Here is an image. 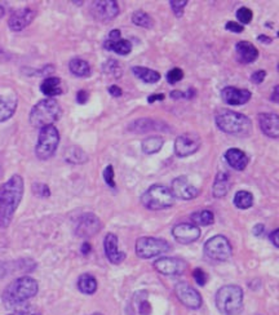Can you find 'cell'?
<instances>
[{
	"label": "cell",
	"mask_w": 279,
	"mask_h": 315,
	"mask_svg": "<svg viewBox=\"0 0 279 315\" xmlns=\"http://www.w3.org/2000/svg\"><path fill=\"white\" fill-rule=\"evenodd\" d=\"M92 315H104V314H100V312H95V314H92Z\"/></svg>",
	"instance_id": "91938a15"
},
{
	"label": "cell",
	"mask_w": 279,
	"mask_h": 315,
	"mask_svg": "<svg viewBox=\"0 0 279 315\" xmlns=\"http://www.w3.org/2000/svg\"><path fill=\"white\" fill-rule=\"evenodd\" d=\"M274 91H275V93H274V95H273L271 100H273V101H275V102H278V86H275Z\"/></svg>",
	"instance_id": "6f0895ef"
},
{
	"label": "cell",
	"mask_w": 279,
	"mask_h": 315,
	"mask_svg": "<svg viewBox=\"0 0 279 315\" xmlns=\"http://www.w3.org/2000/svg\"><path fill=\"white\" fill-rule=\"evenodd\" d=\"M65 159L68 163H74V164H82L86 163L88 161V155L78 146H72L68 147L65 152Z\"/></svg>",
	"instance_id": "1f68e13d"
},
{
	"label": "cell",
	"mask_w": 279,
	"mask_h": 315,
	"mask_svg": "<svg viewBox=\"0 0 279 315\" xmlns=\"http://www.w3.org/2000/svg\"><path fill=\"white\" fill-rule=\"evenodd\" d=\"M193 278L194 280H195L199 285H202V287L205 285V283H207L208 280L207 274H205L202 269H195V270L193 271Z\"/></svg>",
	"instance_id": "60d3db41"
},
{
	"label": "cell",
	"mask_w": 279,
	"mask_h": 315,
	"mask_svg": "<svg viewBox=\"0 0 279 315\" xmlns=\"http://www.w3.org/2000/svg\"><path fill=\"white\" fill-rule=\"evenodd\" d=\"M171 97L178 100V98H186V93L181 92V91H172L171 92Z\"/></svg>",
	"instance_id": "816d5d0a"
},
{
	"label": "cell",
	"mask_w": 279,
	"mask_h": 315,
	"mask_svg": "<svg viewBox=\"0 0 279 315\" xmlns=\"http://www.w3.org/2000/svg\"><path fill=\"white\" fill-rule=\"evenodd\" d=\"M163 143L164 140L162 137H158V136H153V137H148L145 140L141 142V147H143V151L145 154H155L158 152L159 150L163 147Z\"/></svg>",
	"instance_id": "4dcf8cb0"
},
{
	"label": "cell",
	"mask_w": 279,
	"mask_h": 315,
	"mask_svg": "<svg viewBox=\"0 0 279 315\" xmlns=\"http://www.w3.org/2000/svg\"><path fill=\"white\" fill-rule=\"evenodd\" d=\"M225 29L228 31H232V33H242V31L244 30V26H242V25L237 24V22H233V21H229L228 24H226Z\"/></svg>",
	"instance_id": "f6af8a7d"
},
{
	"label": "cell",
	"mask_w": 279,
	"mask_h": 315,
	"mask_svg": "<svg viewBox=\"0 0 279 315\" xmlns=\"http://www.w3.org/2000/svg\"><path fill=\"white\" fill-rule=\"evenodd\" d=\"M77 101H78V104H82V105L86 104V102L88 101V92L84 90L79 91V92L77 93Z\"/></svg>",
	"instance_id": "7dc6e473"
},
{
	"label": "cell",
	"mask_w": 279,
	"mask_h": 315,
	"mask_svg": "<svg viewBox=\"0 0 279 315\" xmlns=\"http://www.w3.org/2000/svg\"><path fill=\"white\" fill-rule=\"evenodd\" d=\"M243 289L239 285L228 284L216 293V306L224 315H239L243 310Z\"/></svg>",
	"instance_id": "3957f363"
},
{
	"label": "cell",
	"mask_w": 279,
	"mask_h": 315,
	"mask_svg": "<svg viewBox=\"0 0 279 315\" xmlns=\"http://www.w3.org/2000/svg\"><path fill=\"white\" fill-rule=\"evenodd\" d=\"M257 40L260 43H264V44H270V43H271V39L269 38V36H267V35H258Z\"/></svg>",
	"instance_id": "11a10c76"
},
{
	"label": "cell",
	"mask_w": 279,
	"mask_h": 315,
	"mask_svg": "<svg viewBox=\"0 0 279 315\" xmlns=\"http://www.w3.org/2000/svg\"><path fill=\"white\" fill-rule=\"evenodd\" d=\"M278 237H279V231H278V230H275V231H273V232H271V234H270V241L273 242V244H275V247H278V246H279Z\"/></svg>",
	"instance_id": "f5cc1de1"
},
{
	"label": "cell",
	"mask_w": 279,
	"mask_h": 315,
	"mask_svg": "<svg viewBox=\"0 0 279 315\" xmlns=\"http://www.w3.org/2000/svg\"><path fill=\"white\" fill-rule=\"evenodd\" d=\"M163 100H164V95H163V93H161V95L149 96L148 102H149V104H153V102H155V101H163Z\"/></svg>",
	"instance_id": "681fc988"
},
{
	"label": "cell",
	"mask_w": 279,
	"mask_h": 315,
	"mask_svg": "<svg viewBox=\"0 0 279 315\" xmlns=\"http://www.w3.org/2000/svg\"><path fill=\"white\" fill-rule=\"evenodd\" d=\"M265 76H266V71H264V70H260V71L253 72L252 76H251V82H252L253 84H261L262 82H264Z\"/></svg>",
	"instance_id": "ee69618b"
},
{
	"label": "cell",
	"mask_w": 279,
	"mask_h": 315,
	"mask_svg": "<svg viewBox=\"0 0 279 315\" xmlns=\"http://www.w3.org/2000/svg\"><path fill=\"white\" fill-rule=\"evenodd\" d=\"M171 250L169 244L164 239L143 237L136 242V253L140 259H153Z\"/></svg>",
	"instance_id": "ba28073f"
},
{
	"label": "cell",
	"mask_w": 279,
	"mask_h": 315,
	"mask_svg": "<svg viewBox=\"0 0 279 315\" xmlns=\"http://www.w3.org/2000/svg\"><path fill=\"white\" fill-rule=\"evenodd\" d=\"M191 221H193V225H202V226H207L214 223L215 216L211 211H199V212H194L190 216Z\"/></svg>",
	"instance_id": "836d02e7"
},
{
	"label": "cell",
	"mask_w": 279,
	"mask_h": 315,
	"mask_svg": "<svg viewBox=\"0 0 279 315\" xmlns=\"http://www.w3.org/2000/svg\"><path fill=\"white\" fill-rule=\"evenodd\" d=\"M216 124L221 131L233 136H247L252 129V123L248 116L232 110H224L217 114Z\"/></svg>",
	"instance_id": "5b68a950"
},
{
	"label": "cell",
	"mask_w": 279,
	"mask_h": 315,
	"mask_svg": "<svg viewBox=\"0 0 279 315\" xmlns=\"http://www.w3.org/2000/svg\"><path fill=\"white\" fill-rule=\"evenodd\" d=\"M168 128L164 123H159V122H155L153 119H138V120H134L131 125H129V131H133V132H140V133H143V132H149V131H161V128Z\"/></svg>",
	"instance_id": "d4e9b609"
},
{
	"label": "cell",
	"mask_w": 279,
	"mask_h": 315,
	"mask_svg": "<svg viewBox=\"0 0 279 315\" xmlns=\"http://www.w3.org/2000/svg\"><path fill=\"white\" fill-rule=\"evenodd\" d=\"M235 56L241 63H252L257 60L258 51L257 48L250 42H238L235 44Z\"/></svg>",
	"instance_id": "44dd1931"
},
{
	"label": "cell",
	"mask_w": 279,
	"mask_h": 315,
	"mask_svg": "<svg viewBox=\"0 0 279 315\" xmlns=\"http://www.w3.org/2000/svg\"><path fill=\"white\" fill-rule=\"evenodd\" d=\"M9 315H21V314H18V312H16V314H9Z\"/></svg>",
	"instance_id": "94428289"
},
{
	"label": "cell",
	"mask_w": 279,
	"mask_h": 315,
	"mask_svg": "<svg viewBox=\"0 0 279 315\" xmlns=\"http://www.w3.org/2000/svg\"><path fill=\"white\" fill-rule=\"evenodd\" d=\"M104 179L106 181V184L110 186V188H115V181H114V168L113 166H107L104 171Z\"/></svg>",
	"instance_id": "ab89813d"
},
{
	"label": "cell",
	"mask_w": 279,
	"mask_h": 315,
	"mask_svg": "<svg viewBox=\"0 0 279 315\" xmlns=\"http://www.w3.org/2000/svg\"><path fill=\"white\" fill-rule=\"evenodd\" d=\"M258 125L260 129L267 137L276 140L279 136V118L276 114L273 113H262L258 114Z\"/></svg>",
	"instance_id": "d6986e66"
},
{
	"label": "cell",
	"mask_w": 279,
	"mask_h": 315,
	"mask_svg": "<svg viewBox=\"0 0 279 315\" xmlns=\"http://www.w3.org/2000/svg\"><path fill=\"white\" fill-rule=\"evenodd\" d=\"M187 2L186 0H171L169 2V6L172 8L173 13H175L176 17H182L184 16V9L186 7Z\"/></svg>",
	"instance_id": "74e56055"
},
{
	"label": "cell",
	"mask_w": 279,
	"mask_h": 315,
	"mask_svg": "<svg viewBox=\"0 0 279 315\" xmlns=\"http://www.w3.org/2000/svg\"><path fill=\"white\" fill-rule=\"evenodd\" d=\"M132 72L138 77L140 81L145 82L148 84H154L157 82L161 81V74L155 70H150L148 67H144V66H134L132 68Z\"/></svg>",
	"instance_id": "83f0119b"
},
{
	"label": "cell",
	"mask_w": 279,
	"mask_h": 315,
	"mask_svg": "<svg viewBox=\"0 0 279 315\" xmlns=\"http://www.w3.org/2000/svg\"><path fill=\"white\" fill-rule=\"evenodd\" d=\"M40 91L43 95L47 97L52 98L59 96L62 93V88H61V79L57 76H48L40 84Z\"/></svg>",
	"instance_id": "cb8c5ba5"
},
{
	"label": "cell",
	"mask_w": 279,
	"mask_h": 315,
	"mask_svg": "<svg viewBox=\"0 0 279 315\" xmlns=\"http://www.w3.org/2000/svg\"><path fill=\"white\" fill-rule=\"evenodd\" d=\"M24 196V179L12 176L0 186V227H8Z\"/></svg>",
	"instance_id": "6da1fadb"
},
{
	"label": "cell",
	"mask_w": 279,
	"mask_h": 315,
	"mask_svg": "<svg viewBox=\"0 0 279 315\" xmlns=\"http://www.w3.org/2000/svg\"><path fill=\"white\" fill-rule=\"evenodd\" d=\"M34 18H35V12L31 8L17 9L9 17L8 26L12 31H21L34 21Z\"/></svg>",
	"instance_id": "2e32d148"
},
{
	"label": "cell",
	"mask_w": 279,
	"mask_h": 315,
	"mask_svg": "<svg viewBox=\"0 0 279 315\" xmlns=\"http://www.w3.org/2000/svg\"><path fill=\"white\" fill-rule=\"evenodd\" d=\"M118 39H120V31L119 30L110 31V34H109V40H118Z\"/></svg>",
	"instance_id": "db71d44e"
},
{
	"label": "cell",
	"mask_w": 279,
	"mask_h": 315,
	"mask_svg": "<svg viewBox=\"0 0 279 315\" xmlns=\"http://www.w3.org/2000/svg\"><path fill=\"white\" fill-rule=\"evenodd\" d=\"M59 143V133L54 125L40 128L38 143L35 146V154L40 161H47L56 152Z\"/></svg>",
	"instance_id": "52a82bcc"
},
{
	"label": "cell",
	"mask_w": 279,
	"mask_h": 315,
	"mask_svg": "<svg viewBox=\"0 0 279 315\" xmlns=\"http://www.w3.org/2000/svg\"><path fill=\"white\" fill-rule=\"evenodd\" d=\"M22 305H24V303H22ZM18 314H21V315H40V312H39L36 309H34L31 305H24V307H21V309L18 310Z\"/></svg>",
	"instance_id": "bcb514c9"
},
{
	"label": "cell",
	"mask_w": 279,
	"mask_h": 315,
	"mask_svg": "<svg viewBox=\"0 0 279 315\" xmlns=\"http://www.w3.org/2000/svg\"><path fill=\"white\" fill-rule=\"evenodd\" d=\"M175 293L176 297L178 298V301L185 305L189 309H199L202 306L203 300L202 296L196 291L194 287H191L189 283L186 282H180L176 284L175 287Z\"/></svg>",
	"instance_id": "30bf717a"
},
{
	"label": "cell",
	"mask_w": 279,
	"mask_h": 315,
	"mask_svg": "<svg viewBox=\"0 0 279 315\" xmlns=\"http://www.w3.org/2000/svg\"><path fill=\"white\" fill-rule=\"evenodd\" d=\"M104 45L107 51H114L116 54H120V56H127L132 51L131 42L122 38L118 39V40H109L107 39Z\"/></svg>",
	"instance_id": "484cf974"
},
{
	"label": "cell",
	"mask_w": 279,
	"mask_h": 315,
	"mask_svg": "<svg viewBox=\"0 0 279 315\" xmlns=\"http://www.w3.org/2000/svg\"><path fill=\"white\" fill-rule=\"evenodd\" d=\"M91 250H92V248H91V244H89L88 242L83 243V246H82V253H83V255H88V253L91 252Z\"/></svg>",
	"instance_id": "9f6ffc18"
},
{
	"label": "cell",
	"mask_w": 279,
	"mask_h": 315,
	"mask_svg": "<svg viewBox=\"0 0 279 315\" xmlns=\"http://www.w3.org/2000/svg\"><path fill=\"white\" fill-rule=\"evenodd\" d=\"M62 109L54 98H45L39 101L31 109L30 123L35 128H43L47 125H53L54 122L61 118Z\"/></svg>",
	"instance_id": "277c9868"
},
{
	"label": "cell",
	"mask_w": 279,
	"mask_h": 315,
	"mask_svg": "<svg viewBox=\"0 0 279 315\" xmlns=\"http://www.w3.org/2000/svg\"><path fill=\"white\" fill-rule=\"evenodd\" d=\"M230 189V181H229V175L225 171H220L217 173L216 179L214 182V195L216 198H223L228 194Z\"/></svg>",
	"instance_id": "4316f807"
},
{
	"label": "cell",
	"mask_w": 279,
	"mask_h": 315,
	"mask_svg": "<svg viewBox=\"0 0 279 315\" xmlns=\"http://www.w3.org/2000/svg\"><path fill=\"white\" fill-rule=\"evenodd\" d=\"M109 93H110L113 97H120L123 95L122 90L119 88L118 86H110L109 87Z\"/></svg>",
	"instance_id": "c3c4849f"
},
{
	"label": "cell",
	"mask_w": 279,
	"mask_h": 315,
	"mask_svg": "<svg viewBox=\"0 0 279 315\" xmlns=\"http://www.w3.org/2000/svg\"><path fill=\"white\" fill-rule=\"evenodd\" d=\"M4 13H6V9H4V7L2 6V4H0V18L3 17Z\"/></svg>",
	"instance_id": "680465c9"
},
{
	"label": "cell",
	"mask_w": 279,
	"mask_h": 315,
	"mask_svg": "<svg viewBox=\"0 0 279 315\" xmlns=\"http://www.w3.org/2000/svg\"><path fill=\"white\" fill-rule=\"evenodd\" d=\"M252 97V93L248 90H239L235 87H226L221 91V98L223 101L228 105L238 106V105H244L250 101Z\"/></svg>",
	"instance_id": "ac0fdd59"
},
{
	"label": "cell",
	"mask_w": 279,
	"mask_h": 315,
	"mask_svg": "<svg viewBox=\"0 0 279 315\" xmlns=\"http://www.w3.org/2000/svg\"><path fill=\"white\" fill-rule=\"evenodd\" d=\"M252 17H253V13L250 8H247V7H241V8L237 11V18L238 21L241 22L242 25H247L250 24L252 21Z\"/></svg>",
	"instance_id": "8d00e7d4"
},
{
	"label": "cell",
	"mask_w": 279,
	"mask_h": 315,
	"mask_svg": "<svg viewBox=\"0 0 279 315\" xmlns=\"http://www.w3.org/2000/svg\"><path fill=\"white\" fill-rule=\"evenodd\" d=\"M234 204L239 209H248L253 204V195L250 191L241 190L238 191L234 196Z\"/></svg>",
	"instance_id": "d6a6232c"
},
{
	"label": "cell",
	"mask_w": 279,
	"mask_h": 315,
	"mask_svg": "<svg viewBox=\"0 0 279 315\" xmlns=\"http://www.w3.org/2000/svg\"><path fill=\"white\" fill-rule=\"evenodd\" d=\"M224 156H225V161L228 162L229 166L235 171H243L248 164V156L246 152L237 149V147L229 149Z\"/></svg>",
	"instance_id": "7402d4cb"
},
{
	"label": "cell",
	"mask_w": 279,
	"mask_h": 315,
	"mask_svg": "<svg viewBox=\"0 0 279 315\" xmlns=\"http://www.w3.org/2000/svg\"><path fill=\"white\" fill-rule=\"evenodd\" d=\"M171 191H172L173 196L182 200H191L199 195V189L190 184V181L185 176L173 180L171 184Z\"/></svg>",
	"instance_id": "5bb4252c"
},
{
	"label": "cell",
	"mask_w": 279,
	"mask_h": 315,
	"mask_svg": "<svg viewBox=\"0 0 279 315\" xmlns=\"http://www.w3.org/2000/svg\"><path fill=\"white\" fill-rule=\"evenodd\" d=\"M68 68H70L72 74H74L75 76L86 77L91 75V66H89L87 61L82 60V58H73L68 62Z\"/></svg>",
	"instance_id": "f546056e"
},
{
	"label": "cell",
	"mask_w": 279,
	"mask_h": 315,
	"mask_svg": "<svg viewBox=\"0 0 279 315\" xmlns=\"http://www.w3.org/2000/svg\"><path fill=\"white\" fill-rule=\"evenodd\" d=\"M132 22L140 27H145V29H152L154 26V20L144 11H136L132 15Z\"/></svg>",
	"instance_id": "e575fe53"
},
{
	"label": "cell",
	"mask_w": 279,
	"mask_h": 315,
	"mask_svg": "<svg viewBox=\"0 0 279 315\" xmlns=\"http://www.w3.org/2000/svg\"><path fill=\"white\" fill-rule=\"evenodd\" d=\"M38 291V282L34 278L21 277L7 287L3 293V302L7 307H17L33 298Z\"/></svg>",
	"instance_id": "7a4b0ae2"
},
{
	"label": "cell",
	"mask_w": 279,
	"mask_h": 315,
	"mask_svg": "<svg viewBox=\"0 0 279 315\" xmlns=\"http://www.w3.org/2000/svg\"><path fill=\"white\" fill-rule=\"evenodd\" d=\"M100 229H101V222L98 217L92 213H86L78 221L77 235L81 238H89L98 232Z\"/></svg>",
	"instance_id": "e0dca14e"
},
{
	"label": "cell",
	"mask_w": 279,
	"mask_h": 315,
	"mask_svg": "<svg viewBox=\"0 0 279 315\" xmlns=\"http://www.w3.org/2000/svg\"><path fill=\"white\" fill-rule=\"evenodd\" d=\"M78 288L84 294H93L97 291V280L91 274H82L78 279Z\"/></svg>",
	"instance_id": "f1b7e54d"
},
{
	"label": "cell",
	"mask_w": 279,
	"mask_h": 315,
	"mask_svg": "<svg viewBox=\"0 0 279 315\" xmlns=\"http://www.w3.org/2000/svg\"><path fill=\"white\" fill-rule=\"evenodd\" d=\"M104 247H105V253H106V257L109 259V261L114 265L122 264L125 260L124 252H120L118 250V238L116 235L113 232H109V234L105 237L104 241Z\"/></svg>",
	"instance_id": "ffe728a7"
},
{
	"label": "cell",
	"mask_w": 279,
	"mask_h": 315,
	"mask_svg": "<svg viewBox=\"0 0 279 315\" xmlns=\"http://www.w3.org/2000/svg\"><path fill=\"white\" fill-rule=\"evenodd\" d=\"M204 253L215 261H226L233 255L232 244L224 235H216L205 242Z\"/></svg>",
	"instance_id": "9c48e42d"
},
{
	"label": "cell",
	"mask_w": 279,
	"mask_h": 315,
	"mask_svg": "<svg viewBox=\"0 0 279 315\" xmlns=\"http://www.w3.org/2000/svg\"><path fill=\"white\" fill-rule=\"evenodd\" d=\"M102 70H104L105 74L113 75L115 79H119V77L122 76V74H123L122 66L119 65L118 61H115V60H107L106 62L102 65Z\"/></svg>",
	"instance_id": "d590c367"
},
{
	"label": "cell",
	"mask_w": 279,
	"mask_h": 315,
	"mask_svg": "<svg viewBox=\"0 0 279 315\" xmlns=\"http://www.w3.org/2000/svg\"><path fill=\"white\" fill-rule=\"evenodd\" d=\"M34 191H35L36 195L39 196H49L51 195V191H49V188L47 185L44 184H35L34 185Z\"/></svg>",
	"instance_id": "b9f144b4"
},
{
	"label": "cell",
	"mask_w": 279,
	"mask_h": 315,
	"mask_svg": "<svg viewBox=\"0 0 279 315\" xmlns=\"http://www.w3.org/2000/svg\"><path fill=\"white\" fill-rule=\"evenodd\" d=\"M264 231H265V226L262 225V223H257L252 230V232L256 235V237H260V235H261Z\"/></svg>",
	"instance_id": "f907efd6"
},
{
	"label": "cell",
	"mask_w": 279,
	"mask_h": 315,
	"mask_svg": "<svg viewBox=\"0 0 279 315\" xmlns=\"http://www.w3.org/2000/svg\"><path fill=\"white\" fill-rule=\"evenodd\" d=\"M138 311L141 315H149L152 312V305L150 302L146 300L140 301V305H138Z\"/></svg>",
	"instance_id": "7bdbcfd3"
},
{
	"label": "cell",
	"mask_w": 279,
	"mask_h": 315,
	"mask_svg": "<svg viewBox=\"0 0 279 315\" xmlns=\"http://www.w3.org/2000/svg\"><path fill=\"white\" fill-rule=\"evenodd\" d=\"M182 77H184V71L178 67L172 68V70H169V71L167 72V81L171 84H176L178 83V82H181Z\"/></svg>",
	"instance_id": "f35d334b"
},
{
	"label": "cell",
	"mask_w": 279,
	"mask_h": 315,
	"mask_svg": "<svg viewBox=\"0 0 279 315\" xmlns=\"http://www.w3.org/2000/svg\"><path fill=\"white\" fill-rule=\"evenodd\" d=\"M91 15L102 22H109L119 15V6L116 2H93L91 6Z\"/></svg>",
	"instance_id": "8fae6325"
},
{
	"label": "cell",
	"mask_w": 279,
	"mask_h": 315,
	"mask_svg": "<svg viewBox=\"0 0 279 315\" xmlns=\"http://www.w3.org/2000/svg\"><path fill=\"white\" fill-rule=\"evenodd\" d=\"M17 109V98L12 95L0 96V123L11 119Z\"/></svg>",
	"instance_id": "603a6c76"
},
{
	"label": "cell",
	"mask_w": 279,
	"mask_h": 315,
	"mask_svg": "<svg viewBox=\"0 0 279 315\" xmlns=\"http://www.w3.org/2000/svg\"><path fill=\"white\" fill-rule=\"evenodd\" d=\"M141 203L148 209L161 211V209L172 207L173 203H175V196H173L171 189L164 186V185H153L143 194Z\"/></svg>",
	"instance_id": "8992f818"
},
{
	"label": "cell",
	"mask_w": 279,
	"mask_h": 315,
	"mask_svg": "<svg viewBox=\"0 0 279 315\" xmlns=\"http://www.w3.org/2000/svg\"><path fill=\"white\" fill-rule=\"evenodd\" d=\"M154 268L163 275H181L186 270V262L177 257H161L154 262Z\"/></svg>",
	"instance_id": "4fadbf2b"
},
{
	"label": "cell",
	"mask_w": 279,
	"mask_h": 315,
	"mask_svg": "<svg viewBox=\"0 0 279 315\" xmlns=\"http://www.w3.org/2000/svg\"><path fill=\"white\" fill-rule=\"evenodd\" d=\"M173 238L182 244H190L199 239L200 229L193 223H178L172 230Z\"/></svg>",
	"instance_id": "9a60e30c"
},
{
	"label": "cell",
	"mask_w": 279,
	"mask_h": 315,
	"mask_svg": "<svg viewBox=\"0 0 279 315\" xmlns=\"http://www.w3.org/2000/svg\"><path fill=\"white\" fill-rule=\"evenodd\" d=\"M200 138L196 134H182V136H178L175 141V152L177 156L185 158L189 156V155L194 154L199 150L200 147Z\"/></svg>",
	"instance_id": "7c38bea8"
}]
</instances>
